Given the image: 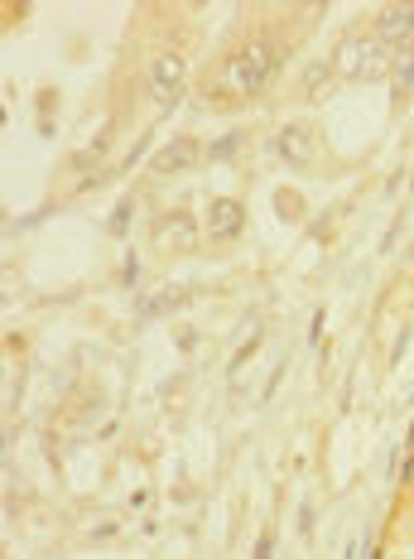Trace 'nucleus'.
I'll list each match as a JSON object with an SVG mask.
<instances>
[{"mask_svg":"<svg viewBox=\"0 0 414 559\" xmlns=\"http://www.w3.org/2000/svg\"><path fill=\"white\" fill-rule=\"evenodd\" d=\"M400 487H405V492L414 487V449H409V459H405V468H400Z\"/></svg>","mask_w":414,"mask_h":559,"instance_id":"obj_14","label":"nucleus"},{"mask_svg":"<svg viewBox=\"0 0 414 559\" xmlns=\"http://www.w3.org/2000/svg\"><path fill=\"white\" fill-rule=\"evenodd\" d=\"M367 29H371L386 48H395V54H400V48L414 39V5H381V10L371 15Z\"/></svg>","mask_w":414,"mask_h":559,"instance_id":"obj_8","label":"nucleus"},{"mask_svg":"<svg viewBox=\"0 0 414 559\" xmlns=\"http://www.w3.org/2000/svg\"><path fill=\"white\" fill-rule=\"evenodd\" d=\"M367 559H386V545H381V540L371 545V554H367Z\"/></svg>","mask_w":414,"mask_h":559,"instance_id":"obj_16","label":"nucleus"},{"mask_svg":"<svg viewBox=\"0 0 414 559\" xmlns=\"http://www.w3.org/2000/svg\"><path fill=\"white\" fill-rule=\"evenodd\" d=\"M390 82H395V92H409L414 88V39L395 54V73H390Z\"/></svg>","mask_w":414,"mask_h":559,"instance_id":"obj_10","label":"nucleus"},{"mask_svg":"<svg viewBox=\"0 0 414 559\" xmlns=\"http://www.w3.org/2000/svg\"><path fill=\"white\" fill-rule=\"evenodd\" d=\"M188 78V44L183 39H169L150 54V67H145V92L150 97H174Z\"/></svg>","mask_w":414,"mask_h":559,"instance_id":"obj_4","label":"nucleus"},{"mask_svg":"<svg viewBox=\"0 0 414 559\" xmlns=\"http://www.w3.org/2000/svg\"><path fill=\"white\" fill-rule=\"evenodd\" d=\"M314 521H318V512H314V506H304V512H299V531L308 535V531H314Z\"/></svg>","mask_w":414,"mask_h":559,"instance_id":"obj_15","label":"nucleus"},{"mask_svg":"<svg viewBox=\"0 0 414 559\" xmlns=\"http://www.w3.org/2000/svg\"><path fill=\"white\" fill-rule=\"evenodd\" d=\"M289 54H295V34H289L280 20H255V25L241 29V39H232L222 48V58L212 67H207L198 97L217 111L246 107V101H255L274 78L285 73Z\"/></svg>","mask_w":414,"mask_h":559,"instance_id":"obj_1","label":"nucleus"},{"mask_svg":"<svg viewBox=\"0 0 414 559\" xmlns=\"http://www.w3.org/2000/svg\"><path fill=\"white\" fill-rule=\"evenodd\" d=\"M154 246L193 251V246H198V212H188V208H169V212H160V223H154Z\"/></svg>","mask_w":414,"mask_h":559,"instance_id":"obj_7","label":"nucleus"},{"mask_svg":"<svg viewBox=\"0 0 414 559\" xmlns=\"http://www.w3.org/2000/svg\"><path fill=\"white\" fill-rule=\"evenodd\" d=\"M107 232H111V236H126V232H130V202H120V208H116V217L107 223Z\"/></svg>","mask_w":414,"mask_h":559,"instance_id":"obj_12","label":"nucleus"},{"mask_svg":"<svg viewBox=\"0 0 414 559\" xmlns=\"http://www.w3.org/2000/svg\"><path fill=\"white\" fill-rule=\"evenodd\" d=\"M270 150L289 169H314V164H323V130L314 121H285L270 135Z\"/></svg>","mask_w":414,"mask_h":559,"instance_id":"obj_3","label":"nucleus"},{"mask_svg":"<svg viewBox=\"0 0 414 559\" xmlns=\"http://www.w3.org/2000/svg\"><path fill=\"white\" fill-rule=\"evenodd\" d=\"M333 67H337V82H381L395 73V48H386L371 29H352L337 39Z\"/></svg>","mask_w":414,"mask_h":559,"instance_id":"obj_2","label":"nucleus"},{"mask_svg":"<svg viewBox=\"0 0 414 559\" xmlns=\"http://www.w3.org/2000/svg\"><path fill=\"white\" fill-rule=\"evenodd\" d=\"M255 559H274V531H261V540H255Z\"/></svg>","mask_w":414,"mask_h":559,"instance_id":"obj_13","label":"nucleus"},{"mask_svg":"<svg viewBox=\"0 0 414 559\" xmlns=\"http://www.w3.org/2000/svg\"><path fill=\"white\" fill-rule=\"evenodd\" d=\"M333 82H337L333 58H314V63H304V73H299V97L304 101H318V97H327Z\"/></svg>","mask_w":414,"mask_h":559,"instance_id":"obj_9","label":"nucleus"},{"mask_svg":"<svg viewBox=\"0 0 414 559\" xmlns=\"http://www.w3.org/2000/svg\"><path fill=\"white\" fill-rule=\"evenodd\" d=\"M246 150V130H232V135H222L217 145H207V160H232Z\"/></svg>","mask_w":414,"mask_h":559,"instance_id":"obj_11","label":"nucleus"},{"mask_svg":"<svg viewBox=\"0 0 414 559\" xmlns=\"http://www.w3.org/2000/svg\"><path fill=\"white\" fill-rule=\"evenodd\" d=\"M241 232H246V202L232 198V193H222V198L207 202V212H202V236H207V242L227 246V242H236Z\"/></svg>","mask_w":414,"mask_h":559,"instance_id":"obj_6","label":"nucleus"},{"mask_svg":"<svg viewBox=\"0 0 414 559\" xmlns=\"http://www.w3.org/2000/svg\"><path fill=\"white\" fill-rule=\"evenodd\" d=\"M198 160H207V145L198 140V135H169V140L150 155V174L154 179H179Z\"/></svg>","mask_w":414,"mask_h":559,"instance_id":"obj_5","label":"nucleus"}]
</instances>
